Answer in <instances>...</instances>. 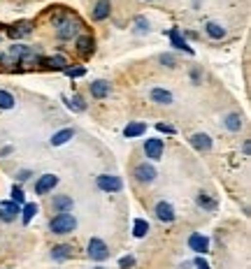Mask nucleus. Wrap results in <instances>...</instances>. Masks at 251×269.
<instances>
[{"mask_svg":"<svg viewBox=\"0 0 251 269\" xmlns=\"http://www.w3.org/2000/svg\"><path fill=\"white\" fill-rule=\"evenodd\" d=\"M79 28H82V23H79L77 17H63V19H58V23H56V35H58L61 40H72L74 35L79 33Z\"/></svg>","mask_w":251,"mask_h":269,"instance_id":"1","label":"nucleus"},{"mask_svg":"<svg viewBox=\"0 0 251 269\" xmlns=\"http://www.w3.org/2000/svg\"><path fill=\"white\" fill-rule=\"evenodd\" d=\"M49 228H52L54 235H70V232L77 228V218H74L72 214H58V216L52 218Z\"/></svg>","mask_w":251,"mask_h":269,"instance_id":"2","label":"nucleus"},{"mask_svg":"<svg viewBox=\"0 0 251 269\" xmlns=\"http://www.w3.org/2000/svg\"><path fill=\"white\" fill-rule=\"evenodd\" d=\"M89 258L98 260V262L109 258V249H107V244H105L103 239H91L89 241Z\"/></svg>","mask_w":251,"mask_h":269,"instance_id":"3","label":"nucleus"},{"mask_svg":"<svg viewBox=\"0 0 251 269\" xmlns=\"http://www.w3.org/2000/svg\"><path fill=\"white\" fill-rule=\"evenodd\" d=\"M98 188L105 190V193H119L124 184H121V179L119 176H112V174H103L98 176Z\"/></svg>","mask_w":251,"mask_h":269,"instance_id":"4","label":"nucleus"},{"mask_svg":"<svg viewBox=\"0 0 251 269\" xmlns=\"http://www.w3.org/2000/svg\"><path fill=\"white\" fill-rule=\"evenodd\" d=\"M58 184V176H54V174H44L37 179V184H35V193L37 195H47L49 190H54V186Z\"/></svg>","mask_w":251,"mask_h":269,"instance_id":"5","label":"nucleus"},{"mask_svg":"<svg viewBox=\"0 0 251 269\" xmlns=\"http://www.w3.org/2000/svg\"><path fill=\"white\" fill-rule=\"evenodd\" d=\"M144 153L146 158H151V160H158L161 155H163V139H146L144 142Z\"/></svg>","mask_w":251,"mask_h":269,"instance_id":"6","label":"nucleus"},{"mask_svg":"<svg viewBox=\"0 0 251 269\" xmlns=\"http://www.w3.org/2000/svg\"><path fill=\"white\" fill-rule=\"evenodd\" d=\"M135 179L140 184H151L156 179V169L151 165H146V163H142V165L135 167Z\"/></svg>","mask_w":251,"mask_h":269,"instance_id":"7","label":"nucleus"},{"mask_svg":"<svg viewBox=\"0 0 251 269\" xmlns=\"http://www.w3.org/2000/svg\"><path fill=\"white\" fill-rule=\"evenodd\" d=\"M188 246H191V251H196V253H207L209 251V239L205 237V235H191L188 237Z\"/></svg>","mask_w":251,"mask_h":269,"instance_id":"8","label":"nucleus"},{"mask_svg":"<svg viewBox=\"0 0 251 269\" xmlns=\"http://www.w3.org/2000/svg\"><path fill=\"white\" fill-rule=\"evenodd\" d=\"M156 216H158V220H163V223H172V220H175V209H172L170 202H158Z\"/></svg>","mask_w":251,"mask_h":269,"instance_id":"9","label":"nucleus"},{"mask_svg":"<svg viewBox=\"0 0 251 269\" xmlns=\"http://www.w3.org/2000/svg\"><path fill=\"white\" fill-rule=\"evenodd\" d=\"M17 214H19V204H14V202H2L0 204V220L12 223L17 218Z\"/></svg>","mask_w":251,"mask_h":269,"instance_id":"10","label":"nucleus"},{"mask_svg":"<svg viewBox=\"0 0 251 269\" xmlns=\"http://www.w3.org/2000/svg\"><path fill=\"white\" fill-rule=\"evenodd\" d=\"M191 144H193V149H198V151H209L212 149V139L205 133H196L191 137Z\"/></svg>","mask_w":251,"mask_h":269,"instance_id":"11","label":"nucleus"},{"mask_svg":"<svg viewBox=\"0 0 251 269\" xmlns=\"http://www.w3.org/2000/svg\"><path fill=\"white\" fill-rule=\"evenodd\" d=\"M109 10H112V2L109 0H98L95 2V10H93V19L95 21H103L109 17Z\"/></svg>","mask_w":251,"mask_h":269,"instance_id":"12","label":"nucleus"},{"mask_svg":"<svg viewBox=\"0 0 251 269\" xmlns=\"http://www.w3.org/2000/svg\"><path fill=\"white\" fill-rule=\"evenodd\" d=\"M167 35H170V42H172V47H175V49H181V51H186V53H193V49H191L186 42H184V37L179 35L177 28H172Z\"/></svg>","mask_w":251,"mask_h":269,"instance_id":"13","label":"nucleus"},{"mask_svg":"<svg viewBox=\"0 0 251 269\" xmlns=\"http://www.w3.org/2000/svg\"><path fill=\"white\" fill-rule=\"evenodd\" d=\"M77 51L84 53V56L93 53V37L91 35H79L77 37Z\"/></svg>","mask_w":251,"mask_h":269,"instance_id":"14","label":"nucleus"},{"mask_svg":"<svg viewBox=\"0 0 251 269\" xmlns=\"http://www.w3.org/2000/svg\"><path fill=\"white\" fill-rule=\"evenodd\" d=\"M54 209H56L58 214H68V211L72 209V197L56 195V197H54Z\"/></svg>","mask_w":251,"mask_h":269,"instance_id":"15","label":"nucleus"},{"mask_svg":"<svg viewBox=\"0 0 251 269\" xmlns=\"http://www.w3.org/2000/svg\"><path fill=\"white\" fill-rule=\"evenodd\" d=\"M91 95H93V98H98V100L107 98V95H109V84L103 82V79L93 82V84H91Z\"/></svg>","mask_w":251,"mask_h":269,"instance_id":"16","label":"nucleus"},{"mask_svg":"<svg viewBox=\"0 0 251 269\" xmlns=\"http://www.w3.org/2000/svg\"><path fill=\"white\" fill-rule=\"evenodd\" d=\"M42 65L44 67H49V70H65V65H68V61L63 58V56H52V58H42Z\"/></svg>","mask_w":251,"mask_h":269,"instance_id":"17","label":"nucleus"},{"mask_svg":"<svg viewBox=\"0 0 251 269\" xmlns=\"http://www.w3.org/2000/svg\"><path fill=\"white\" fill-rule=\"evenodd\" d=\"M151 100L158 104H170L172 102V93H170V91H163V88H154V91H151Z\"/></svg>","mask_w":251,"mask_h":269,"instance_id":"18","label":"nucleus"},{"mask_svg":"<svg viewBox=\"0 0 251 269\" xmlns=\"http://www.w3.org/2000/svg\"><path fill=\"white\" fill-rule=\"evenodd\" d=\"M72 130H70V128H65V130H61V133H56L52 137V146H63L65 144V142H68V139H72Z\"/></svg>","mask_w":251,"mask_h":269,"instance_id":"19","label":"nucleus"},{"mask_svg":"<svg viewBox=\"0 0 251 269\" xmlns=\"http://www.w3.org/2000/svg\"><path fill=\"white\" fill-rule=\"evenodd\" d=\"M205 31H207L209 37H214V40H221L223 35H226V31H223V26H219V23H214V21H209L207 26H205Z\"/></svg>","mask_w":251,"mask_h":269,"instance_id":"20","label":"nucleus"},{"mask_svg":"<svg viewBox=\"0 0 251 269\" xmlns=\"http://www.w3.org/2000/svg\"><path fill=\"white\" fill-rule=\"evenodd\" d=\"M72 255V249L68 246V244H61V246H56V249L52 251V258L54 260H68Z\"/></svg>","mask_w":251,"mask_h":269,"instance_id":"21","label":"nucleus"},{"mask_svg":"<svg viewBox=\"0 0 251 269\" xmlns=\"http://www.w3.org/2000/svg\"><path fill=\"white\" fill-rule=\"evenodd\" d=\"M144 130H146L144 123H130V125H126L124 134L130 139V137H140V134H144Z\"/></svg>","mask_w":251,"mask_h":269,"instance_id":"22","label":"nucleus"},{"mask_svg":"<svg viewBox=\"0 0 251 269\" xmlns=\"http://www.w3.org/2000/svg\"><path fill=\"white\" fill-rule=\"evenodd\" d=\"M37 211H40V207H37L35 202H31V204H23V211H21V214H23V223L28 225V223L33 220V216H37Z\"/></svg>","mask_w":251,"mask_h":269,"instance_id":"23","label":"nucleus"},{"mask_svg":"<svg viewBox=\"0 0 251 269\" xmlns=\"http://www.w3.org/2000/svg\"><path fill=\"white\" fill-rule=\"evenodd\" d=\"M226 128L233 130V133H237V130L242 128V116L240 114H228L226 116Z\"/></svg>","mask_w":251,"mask_h":269,"instance_id":"24","label":"nucleus"},{"mask_svg":"<svg viewBox=\"0 0 251 269\" xmlns=\"http://www.w3.org/2000/svg\"><path fill=\"white\" fill-rule=\"evenodd\" d=\"M28 33H31V23L23 21V23H19V26L10 28V37H23V35H28Z\"/></svg>","mask_w":251,"mask_h":269,"instance_id":"25","label":"nucleus"},{"mask_svg":"<svg viewBox=\"0 0 251 269\" xmlns=\"http://www.w3.org/2000/svg\"><path fill=\"white\" fill-rule=\"evenodd\" d=\"M146 232H149V223H146L144 218H137L135 223H133V235L135 237H144Z\"/></svg>","mask_w":251,"mask_h":269,"instance_id":"26","label":"nucleus"},{"mask_svg":"<svg viewBox=\"0 0 251 269\" xmlns=\"http://www.w3.org/2000/svg\"><path fill=\"white\" fill-rule=\"evenodd\" d=\"M12 107H14V95L0 91V109H12Z\"/></svg>","mask_w":251,"mask_h":269,"instance_id":"27","label":"nucleus"},{"mask_svg":"<svg viewBox=\"0 0 251 269\" xmlns=\"http://www.w3.org/2000/svg\"><path fill=\"white\" fill-rule=\"evenodd\" d=\"M68 107L74 109V112H84V109H86V104H84V100L79 98V95H72V100L68 102Z\"/></svg>","mask_w":251,"mask_h":269,"instance_id":"28","label":"nucleus"},{"mask_svg":"<svg viewBox=\"0 0 251 269\" xmlns=\"http://www.w3.org/2000/svg\"><path fill=\"white\" fill-rule=\"evenodd\" d=\"M23 200H26V195H23V190H21L19 186H14L12 188V202H14V204H23Z\"/></svg>","mask_w":251,"mask_h":269,"instance_id":"29","label":"nucleus"},{"mask_svg":"<svg viewBox=\"0 0 251 269\" xmlns=\"http://www.w3.org/2000/svg\"><path fill=\"white\" fill-rule=\"evenodd\" d=\"M135 33H149V21L144 17H137L135 19Z\"/></svg>","mask_w":251,"mask_h":269,"instance_id":"30","label":"nucleus"},{"mask_svg":"<svg viewBox=\"0 0 251 269\" xmlns=\"http://www.w3.org/2000/svg\"><path fill=\"white\" fill-rule=\"evenodd\" d=\"M135 265V258H130V255H126V258L119 260V267L121 269H128V267H133Z\"/></svg>","mask_w":251,"mask_h":269,"instance_id":"31","label":"nucleus"},{"mask_svg":"<svg viewBox=\"0 0 251 269\" xmlns=\"http://www.w3.org/2000/svg\"><path fill=\"white\" fill-rule=\"evenodd\" d=\"M84 72H86L84 67H65V74H68V77H82Z\"/></svg>","mask_w":251,"mask_h":269,"instance_id":"32","label":"nucleus"},{"mask_svg":"<svg viewBox=\"0 0 251 269\" xmlns=\"http://www.w3.org/2000/svg\"><path fill=\"white\" fill-rule=\"evenodd\" d=\"M198 204H200V207L214 209V202H212V200H209V197H205V195H200V197H198Z\"/></svg>","mask_w":251,"mask_h":269,"instance_id":"33","label":"nucleus"},{"mask_svg":"<svg viewBox=\"0 0 251 269\" xmlns=\"http://www.w3.org/2000/svg\"><path fill=\"white\" fill-rule=\"evenodd\" d=\"M161 63H167V67H175V58H172V56H170V53H163V56H161Z\"/></svg>","mask_w":251,"mask_h":269,"instance_id":"34","label":"nucleus"},{"mask_svg":"<svg viewBox=\"0 0 251 269\" xmlns=\"http://www.w3.org/2000/svg\"><path fill=\"white\" fill-rule=\"evenodd\" d=\"M156 128L161 130V133H167V134H172V133H175V128H172V125H165V123H158Z\"/></svg>","mask_w":251,"mask_h":269,"instance_id":"35","label":"nucleus"},{"mask_svg":"<svg viewBox=\"0 0 251 269\" xmlns=\"http://www.w3.org/2000/svg\"><path fill=\"white\" fill-rule=\"evenodd\" d=\"M193 265H196V267H198V269H209V265H207V262H205V260H202V258H198V260H196V262H193Z\"/></svg>","mask_w":251,"mask_h":269,"instance_id":"36","label":"nucleus"},{"mask_svg":"<svg viewBox=\"0 0 251 269\" xmlns=\"http://www.w3.org/2000/svg\"><path fill=\"white\" fill-rule=\"evenodd\" d=\"M95 269H105V267H95Z\"/></svg>","mask_w":251,"mask_h":269,"instance_id":"37","label":"nucleus"}]
</instances>
